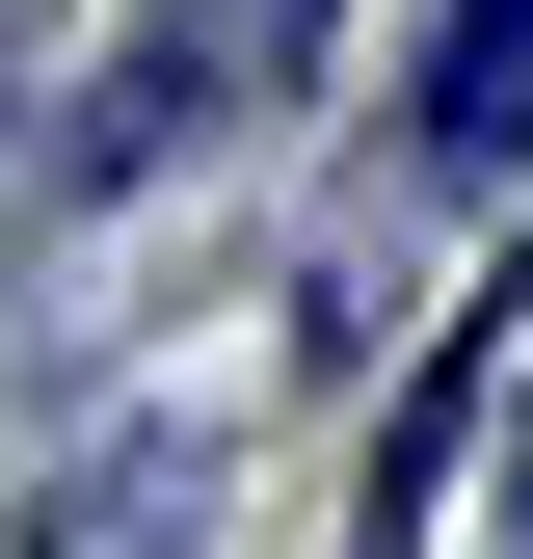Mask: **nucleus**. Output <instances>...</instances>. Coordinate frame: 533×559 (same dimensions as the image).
Listing matches in <instances>:
<instances>
[{"mask_svg":"<svg viewBox=\"0 0 533 559\" xmlns=\"http://www.w3.org/2000/svg\"><path fill=\"white\" fill-rule=\"evenodd\" d=\"M240 27H266V53H294V27H320V0H240Z\"/></svg>","mask_w":533,"mask_h":559,"instance_id":"f03ea898","label":"nucleus"},{"mask_svg":"<svg viewBox=\"0 0 533 559\" xmlns=\"http://www.w3.org/2000/svg\"><path fill=\"white\" fill-rule=\"evenodd\" d=\"M427 160H453V187L533 160V0H453V27H427Z\"/></svg>","mask_w":533,"mask_h":559,"instance_id":"f257e3e1","label":"nucleus"}]
</instances>
